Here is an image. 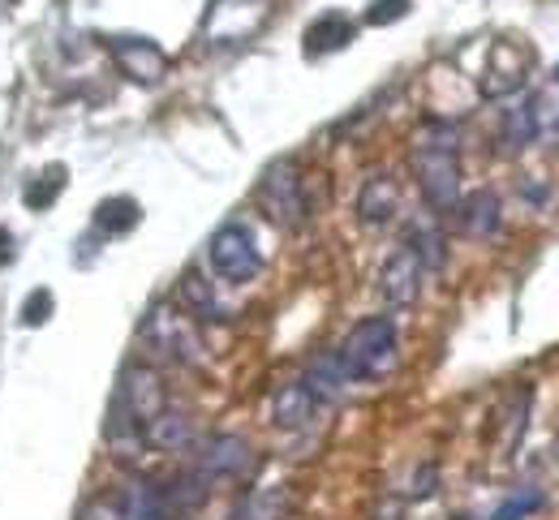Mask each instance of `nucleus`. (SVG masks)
Here are the masks:
<instances>
[{"mask_svg":"<svg viewBox=\"0 0 559 520\" xmlns=\"http://www.w3.org/2000/svg\"><path fill=\"white\" fill-rule=\"evenodd\" d=\"M194 444H199V439H194V422H190L181 409H173V404L146 426V447H159V451H190Z\"/></svg>","mask_w":559,"mask_h":520,"instance_id":"f3484780","label":"nucleus"},{"mask_svg":"<svg viewBox=\"0 0 559 520\" xmlns=\"http://www.w3.org/2000/svg\"><path fill=\"white\" fill-rule=\"evenodd\" d=\"M142 220V207L134 198H104L99 207H95V228L104 232V237H121V232H130V228H139Z\"/></svg>","mask_w":559,"mask_h":520,"instance_id":"aec40b11","label":"nucleus"},{"mask_svg":"<svg viewBox=\"0 0 559 520\" xmlns=\"http://www.w3.org/2000/svg\"><path fill=\"white\" fill-rule=\"evenodd\" d=\"M254 203H259V211L276 223V228H288V232L301 228V223L310 220V194H306L301 168L293 159L267 164L263 177H259V185H254Z\"/></svg>","mask_w":559,"mask_h":520,"instance_id":"7ed1b4c3","label":"nucleus"},{"mask_svg":"<svg viewBox=\"0 0 559 520\" xmlns=\"http://www.w3.org/2000/svg\"><path fill=\"white\" fill-rule=\"evenodd\" d=\"M547 504V495L543 491H534V486H516L495 512H490V520H525V517H534L538 508Z\"/></svg>","mask_w":559,"mask_h":520,"instance_id":"4be33fe9","label":"nucleus"},{"mask_svg":"<svg viewBox=\"0 0 559 520\" xmlns=\"http://www.w3.org/2000/svg\"><path fill=\"white\" fill-rule=\"evenodd\" d=\"M336 358L349 374V383H379L401 362V331H396V323L388 314L361 318V323H353V331L336 349Z\"/></svg>","mask_w":559,"mask_h":520,"instance_id":"f03ea898","label":"nucleus"},{"mask_svg":"<svg viewBox=\"0 0 559 520\" xmlns=\"http://www.w3.org/2000/svg\"><path fill=\"white\" fill-rule=\"evenodd\" d=\"M9 9H13V0H0V17H4V13H9Z\"/></svg>","mask_w":559,"mask_h":520,"instance_id":"bb28decb","label":"nucleus"},{"mask_svg":"<svg viewBox=\"0 0 559 520\" xmlns=\"http://www.w3.org/2000/svg\"><path fill=\"white\" fill-rule=\"evenodd\" d=\"M499 143H503V147H499L503 155H516V150H525L530 143H538V112H534V99L503 108Z\"/></svg>","mask_w":559,"mask_h":520,"instance_id":"a211bd4d","label":"nucleus"},{"mask_svg":"<svg viewBox=\"0 0 559 520\" xmlns=\"http://www.w3.org/2000/svg\"><path fill=\"white\" fill-rule=\"evenodd\" d=\"M530 70H534V48H530L521 35H499V39H490L487 65H483V74H478L483 99H508V95L525 90Z\"/></svg>","mask_w":559,"mask_h":520,"instance_id":"39448f33","label":"nucleus"},{"mask_svg":"<svg viewBox=\"0 0 559 520\" xmlns=\"http://www.w3.org/2000/svg\"><path fill=\"white\" fill-rule=\"evenodd\" d=\"M207 258H211V271H215L224 285H233V289L259 280V271H263V254H259L254 232L237 220L211 232Z\"/></svg>","mask_w":559,"mask_h":520,"instance_id":"423d86ee","label":"nucleus"},{"mask_svg":"<svg viewBox=\"0 0 559 520\" xmlns=\"http://www.w3.org/2000/svg\"><path fill=\"white\" fill-rule=\"evenodd\" d=\"M4 245H9V232H0V263L9 258V250H4Z\"/></svg>","mask_w":559,"mask_h":520,"instance_id":"a878e982","label":"nucleus"},{"mask_svg":"<svg viewBox=\"0 0 559 520\" xmlns=\"http://www.w3.org/2000/svg\"><path fill=\"white\" fill-rule=\"evenodd\" d=\"M177 298L186 305V314L194 318V323H224L228 318V310L219 305L215 298V289H211V280L199 271V267H190L186 276H181V285H177Z\"/></svg>","mask_w":559,"mask_h":520,"instance_id":"2eb2a0df","label":"nucleus"},{"mask_svg":"<svg viewBox=\"0 0 559 520\" xmlns=\"http://www.w3.org/2000/svg\"><path fill=\"white\" fill-rule=\"evenodd\" d=\"M370 520H405V504H401L396 495H388V499H379V504L370 508Z\"/></svg>","mask_w":559,"mask_h":520,"instance_id":"393cba45","label":"nucleus"},{"mask_svg":"<svg viewBox=\"0 0 559 520\" xmlns=\"http://www.w3.org/2000/svg\"><path fill=\"white\" fill-rule=\"evenodd\" d=\"M61 190H66V164H52V168H44L31 185H26V207L31 211H44V207H52L57 198H61Z\"/></svg>","mask_w":559,"mask_h":520,"instance_id":"412c9836","label":"nucleus"},{"mask_svg":"<svg viewBox=\"0 0 559 520\" xmlns=\"http://www.w3.org/2000/svg\"><path fill=\"white\" fill-rule=\"evenodd\" d=\"M301 383L310 387V396H314L319 404H332V400H341V396H345L349 374H345L341 358H336V349H332V353L310 358V366H306V374H301Z\"/></svg>","mask_w":559,"mask_h":520,"instance_id":"dca6fc26","label":"nucleus"},{"mask_svg":"<svg viewBox=\"0 0 559 520\" xmlns=\"http://www.w3.org/2000/svg\"><path fill=\"white\" fill-rule=\"evenodd\" d=\"M556 460H559V444H556Z\"/></svg>","mask_w":559,"mask_h":520,"instance_id":"cd10ccee","label":"nucleus"},{"mask_svg":"<svg viewBox=\"0 0 559 520\" xmlns=\"http://www.w3.org/2000/svg\"><path fill=\"white\" fill-rule=\"evenodd\" d=\"M409 9H414V0H374V4L366 9V22H370V26H388V22L405 17Z\"/></svg>","mask_w":559,"mask_h":520,"instance_id":"b1692460","label":"nucleus"},{"mask_svg":"<svg viewBox=\"0 0 559 520\" xmlns=\"http://www.w3.org/2000/svg\"><path fill=\"white\" fill-rule=\"evenodd\" d=\"M456 223H461V232L465 237H478V241H487L499 232V223H503V203H499V194L495 190H474V194H465L461 203H456Z\"/></svg>","mask_w":559,"mask_h":520,"instance_id":"f8f14e48","label":"nucleus"},{"mask_svg":"<svg viewBox=\"0 0 559 520\" xmlns=\"http://www.w3.org/2000/svg\"><path fill=\"white\" fill-rule=\"evenodd\" d=\"M108 52H112L117 70L130 77V82H139V86H155V82H164V74H168V57H164V48L155 39L117 35V39H108Z\"/></svg>","mask_w":559,"mask_h":520,"instance_id":"1a4fd4ad","label":"nucleus"},{"mask_svg":"<svg viewBox=\"0 0 559 520\" xmlns=\"http://www.w3.org/2000/svg\"><path fill=\"white\" fill-rule=\"evenodd\" d=\"M353 35H357L353 17H345L341 9H332V13H319V17L306 26V35H301V48H306V57H328V52H341V48H349Z\"/></svg>","mask_w":559,"mask_h":520,"instance_id":"ddd939ff","label":"nucleus"},{"mask_svg":"<svg viewBox=\"0 0 559 520\" xmlns=\"http://www.w3.org/2000/svg\"><path fill=\"white\" fill-rule=\"evenodd\" d=\"M112 409H117V413H126L130 422H139L142 435H146V426L168 409V391H164L159 371H155V366H142V362H130V366L121 371Z\"/></svg>","mask_w":559,"mask_h":520,"instance_id":"0eeeda50","label":"nucleus"},{"mask_svg":"<svg viewBox=\"0 0 559 520\" xmlns=\"http://www.w3.org/2000/svg\"><path fill=\"white\" fill-rule=\"evenodd\" d=\"M461 520H465V517H461Z\"/></svg>","mask_w":559,"mask_h":520,"instance_id":"c85d7f7f","label":"nucleus"},{"mask_svg":"<svg viewBox=\"0 0 559 520\" xmlns=\"http://www.w3.org/2000/svg\"><path fill=\"white\" fill-rule=\"evenodd\" d=\"M139 336L159 353V358H168V362H177V366H203V336H199V323H194L186 310L168 305V301L151 305V314L142 318Z\"/></svg>","mask_w":559,"mask_h":520,"instance_id":"20e7f679","label":"nucleus"},{"mask_svg":"<svg viewBox=\"0 0 559 520\" xmlns=\"http://www.w3.org/2000/svg\"><path fill=\"white\" fill-rule=\"evenodd\" d=\"M52 310H57L52 289H35L31 298L22 301V323H26V327H44V323L52 318Z\"/></svg>","mask_w":559,"mask_h":520,"instance_id":"5701e85b","label":"nucleus"},{"mask_svg":"<svg viewBox=\"0 0 559 520\" xmlns=\"http://www.w3.org/2000/svg\"><path fill=\"white\" fill-rule=\"evenodd\" d=\"M405 245L414 250V258L421 263V271H439L443 258H448V245H443V232L435 220H414L405 232Z\"/></svg>","mask_w":559,"mask_h":520,"instance_id":"6ab92c4d","label":"nucleus"},{"mask_svg":"<svg viewBox=\"0 0 559 520\" xmlns=\"http://www.w3.org/2000/svg\"><path fill=\"white\" fill-rule=\"evenodd\" d=\"M314 409H319V400L310 396V387H306L301 378L284 383L276 396H272V422H276L280 431H301V426H310Z\"/></svg>","mask_w":559,"mask_h":520,"instance_id":"4468645a","label":"nucleus"},{"mask_svg":"<svg viewBox=\"0 0 559 520\" xmlns=\"http://www.w3.org/2000/svg\"><path fill=\"white\" fill-rule=\"evenodd\" d=\"M401 211V185L392 172H370L357 190V220L366 228H388Z\"/></svg>","mask_w":559,"mask_h":520,"instance_id":"9b49d317","label":"nucleus"},{"mask_svg":"<svg viewBox=\"0 0 559 520\" xmlns=\"http://www.w3.org/2000/svg\"><path fill=\"white\" fill-rule=\"evenodd\" d=\"M190 451H194L190 469H199L207 482H237V477H250L254 469V447L241 435H207Z\"/></svg>","mask_w":559,"mask_h":520,"instance_id":"6e6552de","label":"nucleus"},{"mask_svg":"<svg viewBox=\"0 0 559 520\" xmlns=\"http://www.w3.org/2000/svg\"><path fill=\"white\" fill-rule=\"evenodd\" d=\"M409 168L435 216H452L461 203V134L452 121H421L409 147Z\"/></svg>","mask_w":559,"mask_h":520,"instance_id":"f257e3e1","label":"nucleus"},{"mask_svg":"<svg viewBox=\"0 0 559 520\" xmlns=\"http://www.w3.org/2000/svg\"><path fill=\"white\" fill-rule=\"evenodd\" d=\"M421 280H426V271H421V263L414 258L409 245H401L396 254H388V263L379 267V293H383L388 305H396V310H405V305H414L421 298Z\"/></svg>","mask_w":559,"mask_h":520,"instance_id":"9d476101","label":"nucleus"}]
</instances>
